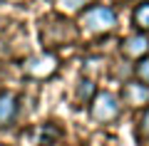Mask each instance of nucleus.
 Returning <instances> with one entry per match:
<instances>
[{
  "instance_id": "423d86ee",
  "label": "nucleus",
  "mask_w": 149,
  "mask_h": 146,
  "mask_svg": "<svg viewBox=\"0 0 149 146\" xmlns=\"http://www.w3.org/2000/svg\"><path fill=\"white\" fill-rule=\"evenodd\" d=\"M20 111V99L13 92H3L0 94V126H10L17 119Z\"/></svg>"
},
{
  "instance_id": "7ed1b4c3",
  "label": "nucleus",
  "mask_w": 149,
  "mask_h": 146,
  "mask_svg": "<svg viewBox=\"0 0 149 146\" xmlns=\"http://www.w3.org/2000/svg\"><path fill=\"white\" fill-rule=\"evenodd\" d=\"M25 74H30V77L35 79H45V77H52L55 69H57V60L52 57V55H37V57H30L25 62Z\"/></svg>"
},
{
  "instance_id": "1a4fd4ad",
  "label": "nucleus",
  "mask_w": 149,
  "mask_h": 146,
  "mask_svg": "<svg viewBox=\"0 0 149 146\" xmlns=\"http://www.w3.org/2000/svg\"><path fill=\"white\" fill-rule=\"evenodd\" d=\"M95 82L92 79H82L80 82V87H77V97L80 99H95Z\"/></svg>"
},
{
  "instance_id": "6e6552de",
  "label": "nucleus",
  "mask_w": 149,
  "mask_h": 146,
  "mask_svg": "<svg viewBox=\"0 0 149 146\" xmlns=\"http://www.w3.org/2000/svg\"><path fill=\"white\" fill-rule=\"evenodd\" d=\"M90 0H57V8L62 12H80Z\"/></svg>"
},
{
  "instance_id": "f8f14e48",
  "label": "nucleus",
  "mask_w": 149,
  "mask_h": 146,
  "mask_svg": "<svg viewBox=\"0 0 149 146\" xmlns=\"http://www.w3.org/2000/svg\"><path fill=\"white\" fill-rule=\"evenodd\" d=\"M117 3H122V0H117Z\"/></svg>"
},
{
  "instance_id": "ddd939ff",
  "label": "nucleus",
  "mask_w": 149,
  "mask_h": 146,
  "mask_svg": "<svg viewBox=\"0 0 149 146\" xmlns=\"http://www.w3.org/2000/svg\"><path fill=\"white\" fill-rule=\"evenodd\" d=\"M0 146H5V144H0Z\"/></svg>"
},
{
  "instance_id": "39448f33",
  "label": "nucleus",
  "mask_w": 149,
  "mask_h": 146,
  "mask_svg": "<svg viewBox=\"0 0 149 146\" xmlns=\"http://www.w3.org/2000/svg\"><path fill=\"white\" fill-rule=\"evenodd\" d=\"M122 52L132 60H142L149 55V37L147 32H137V35H129L122 42Z\"/></svg>"
},
{
  "instance_id": "20e7f679",
  "label": "nucleus",
  "mask_w": 149,
  "mask_h": 146,
  "mask_svg": "<svg viewBox=\"0 0 149 146\" xmlns=\"http://www.w3.org/2000/svg\"><path fill=\"white\" fill-rule=\"evenodd\" d=\"M122 99L129 107H144L149 104V84L144 82H127L122 89Z\"/></svg>"
},
{
  "instance_id": "f03ea898",
  "label": "nucleus",
  "mask_w": 149,
  "mask_h": 146,
  "mask_svg": "<svg viewBox=\"0 0 149 146\" xmlns=\"http://www.w3.org/2000/svg\"><path fill=\"white\" fill-rule=\"evenodd\" d=\"M90 114H92L95 121H102V124L117 119L119 116V99H117V94L97 92L95 99H92V104H90Z\"/></svg>"
},
{
  "instance_id": "9b49d317",
  "label": "nucleus",
  "mask_w": 149,
  "mask_h": 146,
  "mask_svg": "<svg viewBox=\"0 0 149 146\" xmlns=\"http://www.w3.org/2000/svg\"><path fill=\"white\" fill-rule=\"evenodd\" d=\"M142 131H144V136L149 139V107H147V111H144V116H142Z\"/></svg>"
},
{
  "instance_id": "0eeeda50",
  "label": "nucleus",
  "mask_w": 149,
  "mask_h": 146,
  "mask_svg": "<svg viewBox=\"0 0 149 146\" xmlns=\"http://www.w3.org/2000/svg\"><path fill=\"white\" fill-rule=\"evenodd\" d=\"M134 25L142 32H149V0H142V5L134 8Z\"/></svg>"
},
{
  "instance_id": "f257e3e1",
  "label": "nucleus",
  "mask_w": 149,
  "mask_h": 146,
  "mask_svg": "<svg viewBox=\"0 0 149 146\" xmlns=\"http://www.w3.org/2000/svg\"><path fill=\"white\" fill-rule=\"evenodd\" d=\"M114 25H117V12L109 5H92L82 12V27L92 35H104L114 30Z\"/></svg>"
},
{
  "instance_id": "9d476101",
  "label": "nucleus",
  "mask_w": 149,
  "mask_h": 146,
  "mask_svg": "<svg viewBox=\"0 0 149 146\" xmlns=\"http://www.w3.org/2000/svg\"><path fill=\"white\" fill-rule=\"evenodd\" d=\"M137 77H139V82L149 84V55L142 57V60H137Z\"/></svg>"
}]
</instances>
